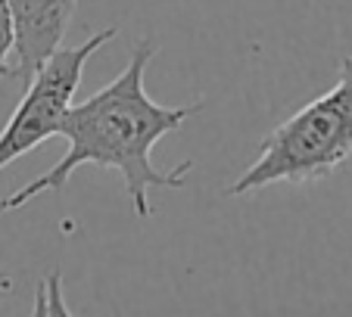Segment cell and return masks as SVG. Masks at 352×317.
I'll return each mask as SVG.
<instances>
[{"label": "cell", "instance_id": "6da1fadb", "mask_svg": "<svg viewBox=\"0 0 352 317\" xmlns=\"http://www.w3.org/2000/svg\"><path fill=\"white\" fill-rule=\"evenodd\" d=\"M153 53L156 47L150 40H140L134 47L128 66L107 87H100L94 97L69 109L60 128V137L69 143L66 156L50 172L34 178L32 184L10 193L7 199H0V211L22 209L25 202L38 199L47 190L60 193L69 184L72 172L81 165L116 168L125 178V190L138 218L153 215L150 190H162V187L178 190L187 184L193 162H181L175 172H162L153 165V146L166 134L178 131L193 113H199L203 103L160 106L146 93L144 72L153 60Z\"/></svg>", "mask_w": 352, "mask_h": 317}, {"label": "cell", "instance_id": "7a4b0ae2", "mask_svg": "<svg viewBox=\"0 0 352 317\" xmlns=\"http://www.w3.org/2000/svg\"><path fill=\"white\" fill-rule=\"evenodd\" d=\"M352 156V56L340 66L331 91L306 103L296 115L268 131L259 156L231 187L228 196H246L272 184H309L331 178Z\"/></svg>", "mask_w": 352, "mask_h": 317}, {"label": "cell", "instance_id": "3957f363", "mask_svg": "<svg viewBox=\"0 0 352 317\" xmlns=\"http://www.w3.org/2000/svg\"><path fill=\"white\" fill-rule=\"evenodd\" d=\"M116 38V28L91 34L85 44L60 47V50L28 78V91L13 109L10 121L0 131V168H7L19 156L32 152L44 140L60 134L63 119L72 109V97L81 84L85 66L107 40Z\"/></svg>", "mask_w": 352, "mask_h": 317}, {"label": "cell", "instance_id": "277c9868", "mask_svg": "<svg viewBox=\"0 0 352 317\" xmlns=\"http://www.w3.org/2000/svg\"><path fill=\"white\" fill-rule=\"evenodd\" d=\"M16 32V72L32 78L69 32L78 0H7Z\"/></svg>", "mask_w": 352, "mask_h": 317}, {"label": "cell", "instance_id": "5b68a950", "mask_svg": "<svg viewBox=\"0 0 352 317\" xmlns=\"http://www.w3.org/2000/svg\"><path fill=\"white\" fill-rule=\"evenodd\" d=\"M10 56H16V32H13V16H10V3L0 0V78L19 75L16 66L10 62Z\"/></svg>", "mask_w": 352, "mask_h": 317}, {"label": "cell", "instance_id": "8992f818", "mask_svg": "<svg viewBox=\"0 0 352 317\" xmlns=\"http://www.w3.org/2000/svg\"><path fill=\"white\" fill-rule=\"evenodd\" d=\"M56 283H60V274L50 277V292H47V283L41 286L34 314H50V311H54V314H66V308H63V302H60V290H56Z\"/></svg>", "mask_w": 352, "mask_h": 317}, {"label": "cell", "instance_id": "52a82bcc", "mask_svg": "<svg viewBox=\"0 0 352 317\" xmlns=\"http://www.w3.org/2000/svg\"><path fill=\"white\" fill-rule=\"evenodd\" d=\"M10 286H13V283H10V277H0V292H7Z\"/></svg>", "mask_w": 352, "mask_h": 317}]
</instances>
